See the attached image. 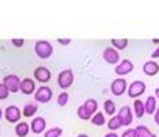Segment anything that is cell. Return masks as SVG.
<instances>
[{"mask_svg": "<svg viewBox=\"0 0 159 137\" xmlns=\"http://www.w3.org/2000/svg\"><path fill=\"white\" fill-rule=\"evenodd\" d=\"M11 42H12V45H15V46H16V48H22L23 44H25L23 39H12Z\"/></svg>", "mask_w": 159, "mask_h": 137, "instance_id": "obj_29", "label": "cell"}, {"mask_svg": "<svg viewBox=\"0 0 159 137\" xmlns=\"http://www.w3.org/2000/svg\"><path fill=\"white\" fill-rule=\"evenodd\" d=\"M52 96H53V91L49 87H46V86L39 87L37 91L34 92V99L39 103H48L49 100L52 99Z\"/></svg>", "mask_w": 159, "mask_h": 137, "instance_id": "obj_3", "label": "cell"}, {"mask_svg": "<svg viewBox=\"0 0 159 137\" xmlns=\"http://www.w3.org/2000/svg\"><path fill=\"white\" fill-rule=\"evenodd\" d=\"M45 128H46V121L42 117H37V118H34V120L31 121L30 129H31V132L33 133H35V135L42 133L45 130Z\"/></svg>", "mask_w": 159, "mask_h": 137, "instance_id": "obj_13", "label": "cell"}, {"mask_svg": "<svg viewBox=\"0 0 159 137\" xmlns=\"http://www.w3.org/2000/svg\"><path fill=\"white\" fill-rule=\"evenodd\" d=\"M2 115H3V111H2V109H0V120H2Z\"/></svg>", "mask_w": 159, "mask_h": 137, "instance_id": "obj_36", "label": "cell"}, {"mask_svg": "<svg viewBox=\"0 0 159 137\" xmlns=\"http://www.w3.org/2000/svg\"><path fill=\"white\" fill-rule=\"evenodd\" d=\"M118 118L121 120L122 126H129L132 124L133 115H132V110L129 106H124L120 109V113H118Z\"/></svg>", "mask_w": 159, "mask_h": 137, "instance_id": "obj_8", "label": "cell"}, {"mask_svg": "<svg viewBox=\"0 0 159 137\" xmlns=\"http://www.w3.org/2000/svg\"><path fill=\"white\" fill-rule=\"evenodd\" d=\"M122 137H136V130L135 129H126V130L122 133Z\"/></svg>", "mask_w": 159, "mask_h": 137, "instance_id": "obj_28", "label": "cell"}, {"mask_svg": "<svg viewBox=\"0 0 159 137\" xmlns=\"http://www.w3.org/2000/svg\"><path fill=\"white\" fill-rule=\"evenodd\" d=\"M125 90H126V80L122 77L116 79V80H113V83L110 84V91L116 96H121L122 94L125 92Z\"/></svg>", "mask_w": 159, "mask_h": 137, "instance_id": "obj_6", "label": "cell"}, {"mask_svg": "<svg viewBox=\"0 0 159 137\" xmlns=\"http://www.w3.org/2000/svg\"><path fill=\"white\" fill-rule=\"evenodd\" d=\"M50 71L48 69V68H45V67H38V68H35V71H34V77H35V80H38V82H41V83H48L50 80Z\"/></svg>", "mask_w": 159, "mask_h": 137, "instance_id": "obj_9", "label": "cell"}, {"mask_svg": "<svg viewBox=\"0 0 159 137\" xmlns=\"http://www.w3.org/2000/svg\"><path fill=\"white\" fill-rule=\"evenodd\" d=\"M83 107L91 115H94V113H97V110H98V102H97L95 99H87L83 103Z\"/></svg>", "mask_w": 159, "mask_h": 137, "instance_id": "obj_18", "label": "cell"}, {"mask_svg": "<svg viewBox=\"0 0 159 137\" xmlns=\"http://www.w3.org/2000/svg\"><path fill=\"white\" fill-rule=\"evenodd\" d=\"M121 126H122V124H121V120L118 118V115L117 117H113L109 122H107V128H109L110 130H117V129H120Z\"/></svg>", "mask_w": 159, "mask_h": 137, "instance_id": "obj_23", "label": "cell"}, {"mask_svg": "<svg viewBox=\"0 0 159 137\" xmlns=\"http://www.w3.org/2000/svg\"><path fill=\"white\" fill-rule=\"evenodd\" d=\"M103 59L107 64H117L120 60V55L114 48H106L103 52Z\"/></svg>", "mask_w": 159, "mask_h": 137, "instance_id": "obj_11", "label": "cell"}, {"mask_svg": "<svg viewBox=\"0 0 159 137\" xmlns=\"http://www.w3.org/2000/svg\"><path fill=\"white\" fill-rule=\"evenodd\" d=\"M29 124L26 122H19L16 126H15V133L18 137H26L29 135Z\"/></svg>", "mask_w": 159, "mask_h": 137, "instance_id": "obj_17", "label": "cell"}, {"mask_svg": "<svg viewBox=\"0 0 159 137\" xmlns=\"http://www.w3.org/2000/svg\"><path fill=\"white\" fill-rule=\"evenodd\" d=\"M68 99H70V95H68V92H61L59 95V98H57V103L60 104V106H66Z\"/></svg>", "mask_w": 159, "mask_h": 137, "instance_id": "obj_26", "label": "cell"}, {"mask_svg": "<svg viewBox=\"0 0 159 137\" xmlns=\"http://www.w3.org/2000/svg\"><path fill=\"white\" fill-rule=\"evenodd\" d=\"M144 110L147 114H154L157 110V98L155 96H148L147 100L144 102Z\"/></svg>", "mask_w": 159, "mask_h": 137, "instance_id": "obj_15", "label": "cell"}, {"mask_svg": "<svg viewBox=\"0 0 159 137\" xmlns=\"http://www.w3.org/2000/svg\"><path fill=\"white\" fill-rule=\"evenodd\" d=\"M111 45L114 46L116 49H125L128 46V39L126 38H118V39H111Z\"/></svg>", "mask_w": 159, "mask_h": 137, "instance_id": "obj_22", "label": "cell"}, {"mask_svg": "<svg viewBox=\"0 0 159 137\" xmlns=\"http://www.w3.org/2000/svg\"><path fill=\"white\" fill-rule=\"evenodd\" d=\"M59 42L61 45H68L71 42V39H68V38H64V39H59Z\"/></svg>", "mask_w": 159, "mask_h": 137, "instance_id": "obj_32", "label": "cell"}, {"mask_svg": "<svg viewBox=\"0 0 159 137\" xmlns=\"http://www.w3.org/2000/svg\"><path fill=\"white\" fill-rule=\"evenodd\" d=\"M133 69V64H132V61L131 60H122L120 64H118L117 67H116V73L117 75H120V76H124V75L126 73H129V72H132Z\"/></svg>", "mask_w": 159, "mask_h": 137, "instance_id": "obj_10", "label": "cell"}, {"mask_svg": "<svg viewBox=\"0 0 159 137\" xmlns=\"http://www.w3.org/2000/svg\"><path fill=\"white\" fill-rule=\"evenodd\" d=\"M133 109H135V114L137 118H142L144 114H146V110H144V103L142 100L136 99L135 102H133Z\"/></svg>", "mask_w": 159, "mask_h": 137, "instance_id": "obj_20", "label": "cell"}, {"mask_svg": "<svg viewBox=\"0 0 159 137\" xmlns=\"http://www.w3.org/2000/svg\"><path fill=\"white\" fill-rule=\"evenodd\" d=\"M34 52L39 59L45 60V59H49V57L52 56L53 46L48 41H38V42H35V45H34Z\"/></svg>", "mask_w": 159, "mask_h": 137, "instance_id": "obj_1", "label": "cell"}, {"mask_svg": "<svg viewBox=\"0 0 159 137\" xmlns=\"http://www.w3.org/2000/svg\"><path fill=\"white\" fill-rule=\"evenodd\" d=\"M91 124L97 125V126L105 125V115H103V113H95L94 114L93 118H91Z\"/></svg>", "mask_w": 159, "mask_h": 137, "instance_id": "obj_24", "label": "cell"}, {"mask_svg": "<svg viewBox=\"0 0 159 137\" xmlns=\"http://www.w3.org/2000/svg\"><path fill=\"white\" fill-rule=\"evenodd\" d=\"M103 109H105V113H106V114L113 115L116 113V104H114L113 100L107 99V100H105V102H103Z\"/></svg>", "mask_w": 159, "mask_h": 137, "instance_id": "obj_21", "label": "cell"}, {"mask_svg": "<svg viewBox=\"0 0 159 137\" xmlns=\"http://www.w3.org/2000/svg\"><path fill=\"white\" fill-rule=\"evenodd\" d=\"M135 130H136V137H157L155 133H152L144 125H139Z\"/></svg>", "mask_w": 159, "mask_h": 137, "instance_id": "obj_16", "label": "cell"}, {"mask_svg": "<svg viewBox=\"0 0 159 137\" xmlns=\"http://www.w3.org/2000/svg\"><path fill=\"white\" fill-rule=\"evenodd\" d=\"M105 137H118L116 133H113V132H110V133H107V135H105Z\"/></svg>", "mask_w": 159, "mask_h": 137, "instance_id": "obj_33", "label": "cell"}, {"mask_svg": "<svg viewBox=\"0 0 159 137\" xmlns=\"http://www.w3.org/2000/svg\"><path fill=\"white\" fill-rule=\"evenodd\" d=\"M143 71L144 73L148 75V76H155V75L159 72V64L157 61H147L146 64L143 65Z\"/></svg>", "mask_w": 159, "mask_h": 137, "instance_id": "obj_14", "label": "cell"}, {"mask_svg": "<svg viewBox=\"0 0 159 137\" xmlns=\"http://www.w3.org/2000/svg\"><path fill=\"white\" fill-rule=\"evenodd\" d=\"M3 84L6 86L10 92H18V90L20 87V79L16 75H7L3 79Z\"/></svg>", "mask_w": 159, "mask_h": 137, "instance_id": "obj_4", "label": "cell"}, {"mask_svg": "<svg viewBox=\"0 0 159 137\" xmlns=\"http://www.w3.org/2000/svg\"><path fill=\"white\" fill-rule=\"evenodd\" d=\"M19 90L25 94V95H31V94L35 91V83H34V80H31L30 77H26V79H23V80H20Z\"/></svg>", "mask_w": 159, "mask_h": 137, "instance_id": "obj_12", "label": "cell"}, {"mask_svg": "<svg viewBox=\"0 0 159 137\" xmlns=\"http://www.w3.org/2000/svg\"><path fill=\"white\" fill-rule=\"evenodd\" d=\"M154 121H155V124L159 125V109L154 113Z\"/></svg>", "mask_w": 159, "mask_h": 137, "instance_id": "obj_30", "label": "cell"}, {"mask_svg": "<svg viewBox=\"0 0 159 137\" xmlns=\"http://www.w3.org/2000/svg\"><path fill=\"white\" fill-rule=\"evenodd\" d=\"M78 137H89V136H87V135H84V133H83V135H79Z\"/></svg>", "mask_w": 159, "mask_h": 137, "instance_id": "obj_35", "label": "cell"}, {"mask_svg": "<svg viewBox=\"0 0 159 137\" xmlns=\"http://www.w3.org/2000/svg\"><path fill=\"white\" fill-rule=\"evenodd\" d=\"M4 115H6V120L8 122L15 124V122H18L20 120V117H22V111L16 106H8L4 111Z\"/></svg>", "mask_w": 159, "mask_h": 137, "instance_id": "obj_7", "label": "cell"}, {"mask_svg": "<svg viewBox=\"0 0 159 137\" xmlns=\"http://www.w3.org/2000/svg\"><path fill=\"white\" fill-rule=\"evenodd\" d=\"M155 98H158V99H159V88L155 90Z\"/></svg>", "mask_w": 159, "mask_h": 137, "instance_id": "obj_34", "label": "cell"}, {"mask_svg": "<svg viewBox=\"0 0 159 137\" xmlns=\"http://www.w3.org/2000/svg\"><path fill=\"white\" fill-rule=\"evenodd\" d=\"M151 57H152V59H158V57H159V46H158V48L152 52V55H151Z\"/></svg>", "mask_w": 159, "mask_h": 137, "instance_id": "obj_31", "label": "cell"}, {"mask_svg": "<svg viewBox=\"0 0 159 137\" xmlns=\"http://www.w3.org/2000/svg\"><path fill=\"white\" fill-rule=\"evenodd\" d=\"M144 91H146V83L142 80L133 82L128 87V95L131 96V98H137V96L143 95Z\"/></svg>", "mask_w": 159, "mask_h": 137, "instance_id": "obj_5", "label": "cell"}, {"mask_svg": "<svg viewBox=\"0 0 159 137\" xmlns=\"http://www.w3.org/2000/svg\"><path fill=\"white\" fill-rule=\"evenodd\" d=\"M8 95H10V91L7 90V87L3 83H0V99H7L8 98Z\"/></svg>", "mask_w": 159, "mask_h": 137, "instance_id": "obj_27", "label": "cell"}, {"mask_svg": "<svg viewBox=\"0 0 159 137\" xmlns=\"http://www.w3.org/2000/svg\"><path fill=\"white\" fill-rule=\"evenodd\" d=\"M63 135V129L61 128H50L49 130L45 132L44 137H60Z\"/></svg>", "mask_w": 159, "mask_h": 137, "instance_id": "obj_25", "label": "cell"}, {"mask_svg": "<svg viewBox=\"0 0 159 137\" xmlns=\"http://www.w3.org/2000/svg\"><path fill=\"white\" fill-rule=\"evenodd\" d=\"M72 83H74V72L71 69H64L59 73V77H57V84H59L60 88L66 90L68 87H71Z\"/></svg>", "mask_w": 159, "mask_h": 137, "instance_id": "obj_2", "label": "cell"}, {"mask_svg": "<svg viewBox=\"0 0 159 137\" xmlns=\"http://www.w3.org/2000/svg\"><path fill=\"white\" fill-rule=\"evenodd\" d=\"M37 109H38L37 103H27L26 106L23 107L22 114L25 115V117H33V115L37 113Z\"/></svg>", "mask_w": 159, "mask_h": 137, "instance_id": "obj_19", "label": "cell"}]
</instances>
